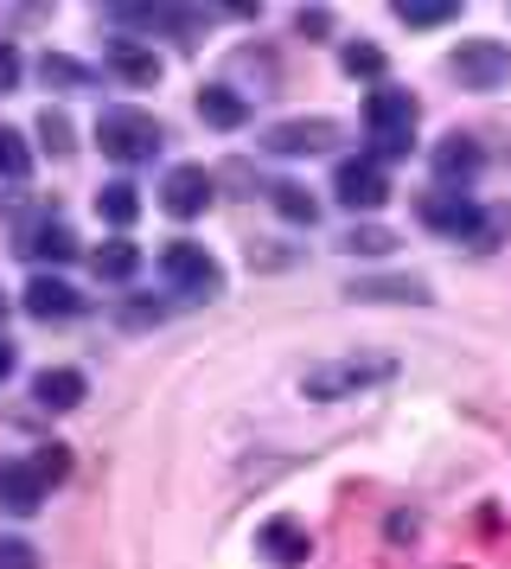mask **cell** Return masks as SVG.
I'll use <instances>...</instances> for the list:
<instances>
[{"label": "cell", "instance_id": "obj_22", "mask_svg": "<svg viewBox=\"0 0 511 569\" xmlns=\"http://www.w3.org/2000/svg\"><path fill=\"white\" fill-rule=\"evenodd\" d=\"M97 276L102 282H128V276H134V269H141V250H134V243H122V237H116V243H102L97 257Z\"/></svg>", "mask_w": 511, "mask_h": 569}, {"label": "cell", "instance_id": "obj_26", "mask_svg": "<svg viewBox=\"0 0 511 569\" xmlns=\"http://www.w3.org/2000/svg\"><path fill=\"white\" fill-rule=\"evenodd\" d=\"M39 141L51 154H71V116L64 109H39Z\"/></svg>", "mask_w": 511, "mask_h": 569}, {"label": "cell", "instance_id": "obj_4", "mask_svg": "<svg viewBox=\"0 0 511 569\" xmlns=\"http://www.w3.org/2000/svg\"><path fill=\"white\" fill-rule=\"evenodd\" d=\"M160 276H167L179 295H192V301L224 295V269H218V262H211V250H204V243H192V237H173V243L160 250Z\"/></svg>", "mask_w": 511, "mask_h": 569}, {"label": "cell", "instance_id": "obj_1", "mask_svg": "<svg viewBox=\"0 0 511 569\" xmlns=\"http://www.w3.org/2000/svg\"><path fill=\"white\" fill-rule=\"evenodd\" d=\"M160 141H167V129L153 122L148 109H134V103H116V109H102L97 116V148L116 167H141V160L160 154Z\"/></svg>", "mask_w": 511, "mask_h": 569}, {"label": "cell", "instance_id": "obj_11", "mask_svg": "<svg viewBox=\"0 0 511 569\" xmlns=\"http://www.w3.org/2000/svg\"><path fill=\"white\" fill-rule=\"evenodd\" d=\"M39 499H46V480L32 473V461H0V512L32 518Z\"/></svg>", "mask_w": 511, "mask_h": 569}, {"label": "cell", "instance_id": "obj_32", "mask_svg": "<svg viewBox=\"0 0 511 569\" xmlns=\"http://www.w3.org/2000/svg\"><path fill=\"white\" fill-rule=\"evenodd\" d=\"M7 378H13V346L0 339V385H7Z\"/></svg>", "mask_w": 511, "mask_h": 569}, {"label": "cell", "instance_id": "obj_2", "mask_svg": "<svg viewBox=\"0 0 511 569\" xmlns=\"http://www.w3.org/2000/svg\"><path fill=\"white\" fill-rule=\"evenodd\" d=\"M415 218L441 237H460V243H473V250H492V237H499V211H480L467 192H422L415 199Z\"/></svg>", "mask_w": 511, "mask_h": 569}, {"label": "cell", "instance_id": "obj_20", "mask_svg": "<svg viewBox=\"0 0 511 569\" xmlns=\"http://www.w3.org/2000/svg\"><path fill=\"white\" fill-rule=\"evenodd\" d=\"M269 206L288 218V224H313L320 218V199L307 192V186H294V180H281V186H269Z\"/></svg>", "mask_w": 511, "mask_h": 569}, {"label": "cell", "instance_id": "obj_10", "mask_svg": "<svg viewBox=\"0 0 511 569\" xmlns=\"http://www.w3.org/2000/svg\"><path fill=\"white\" fill-rule=\"evenodd\" d=\"M255 550H262V557H269L275 569H301V563H307V550H313V538H307L301 518H269V525L255 531Z\"/></svg>", "mask_w": 511, "mask_h": 569}, {"label": "cell", "instance_id": "obj_17", "mask_svg": "<svg viewBox=\"0 0 511 569\" xmlns=\"http://www.w3.org/2000/svg\"><path fill=\"white\" fill-rule=\"evenodd\" d=\"M345 295L352 301H429V282H415V276H364Z\"/></svg>", "mask_w": 511, "mask_h": 569}, {"label": "cell", "instance_id": "obj_25", "mask_svg": "<svg viewBox=\"0 0 511 569\" xmlns=\"http://www.w3.org/2000/svg\"><path fill=\"white\" fill-rule=\"evenodd\" d=\"M339 243H345L352 257H390V250H397V237L383 231V224H352V231L339 237Z\"/></svg>", "mask_w": 511, "mask_h": 569}, {"label": "cell", "instance_id": "obj_33", "mask_svg": "<svg viewBox=\"0 0 511 569\" xmlns=\"http://www.w3.org/2000/svg\"><path fill=\"white\" fill-rule=\"evenodd\" d=\"M0 313H7V295H0Z\"/></svg>", "mask_w": 511, "mask_h": 569}, {"label": "cell", "instance_id": "obj_15", "mask_svg": "<svg viewBox=\"0 0 511 569\" xmlns=\"http://www.w3.org/2000/svg\"><path fill=\"white\" fill-rule=\"evenodd\" d=\"M102 64H109L122 83H134V90H153V83H160V58H153L148 46H134V39H116Z\"/></svg>", "mask_w": 511, "mask_h": 569}, {"label": "cell", "instance_id": "obj_28", "mask_svg": "<svg viewBox=\"0 0 511 569\" xmlns=\"http://www.w3.org/2000/svg\"><path fill=\"white\" fill-rule=\"evenodd\" d=\"M339 64H345V78H383V52L378 46H345Z\"/></svg>", "mask_w": 511, "mask_h": 569}, {"label": "cell", "instance_id": "obj_8", "mask_svg": "<svg viewBox=\"0 0 511 569\" xmlns=\"http://www.w3.org/2000/svg\"><path fill=\"white\" fill-rule=\"evenodd\" d=\"M378 378H390V365H358V359H339V365H320V371H307V397H320V403H332V397H352V390L378 385Z\"/></svg>", "mask_w": 511, "mask_h": 569}, {"label": "cell", "instance_id": "obj_24", "mask_svg": "<svg viewBox=\"0 0 511 569\" xmlns=\"http://www.w3.org/2000/svg\"><path fill=\"white\" fill-rule=\"evenodd\" d=\"M32 173V148L20 129H0V180H26Z\"/></svg>", "mask_w": 511, "mask_h": 569}, {"label": "cell", "instance_id": "obj_19", "mask_svg": "<svg viewBox=\"0 0 511 569\" xmlns=\"http://www.w3.org/2000/svg\"><path fill=\"white\" fill-rule=\"evenodd\" d=\"M97 211H102V224H116V231H128V224L141 218V186L109 180V186L97 192Z\"/></svg>", "mask_w": 511, "mask_h": 569}, {"label": "cell", "instance_id": "obj_9", "mask_svg": "<svg viewBox=\"0 0 511 569\" xmlns=\"http://www.w3.org/2000/svg\"><path fill=\"white\" fill-rule=\"evenodd\" d=\"M160 206H167V218H199L204 206H211V173L204 167H173L167 180H160Z\"/></svg>", "mask_w": 511, "mask_h": 569}, {"label": "cell", "instance_id": "obj_16", "mask_svg": "<svg viewBox=\"0 0 511 569\" xmlns=\"http://www.w3.org/2000/svg\"><path fill=\"white\" fill-rule=\"evenodd\" d=\"M199 116L211 122V129H243V122H250V97L230 90V83H204L199 90Z\"/></svg>", "mask_w": 511, "mask_h": 569}, {"label": "cell", "instance_id": "obj_30", "mask_svg": "<svg viewBox=\"0 0 511 569\" xmlns=\"http://www.w3.org/2000/svg\"><path fill=\"white\" fill-rule=\"evenodd\" d=\"M0 569H39V550L26 538H0Z\"/></svg>", "mask_w": 511, "mask_h": 569}, {"label": "cell", "instance_id": "obj_23", "mask_svg": "<svg viewBox=\"0 0 511 569\" xmlns=\"http://www.w3.org/2000/svg\"><path fill=\"white\" fill-rule=\"evenodd\" d=\"M397 20L403 27H448V20H460L454 0H397Z\"/></svg>", "mask_w": 511, "mask_h": 569}, {"label": "cell", "instance_id": "obj_14", "mask_svg": "<svg viewBox=\"0 0 511 569\" xmlns=\"http://www.w3.org/2000/svg\"><path fill=\"white\" fill-rule=\"evenodd\" d=\"M83 371H71V365H46L39 378H32V397H39V410H77L83 403Z\"/></svg>", "mask_w": 511, "mask_h": 569}, {"label": "cell", "instance_id": "obj_31", "mask_svg": "<svg viewBox=\"0 0 511 569\" xmlns=\"http://www.w3.org/2000/svg\"><path fill=\"white\" fill-rule=\"evenodd\" d=\"M20 71H26L20 46H7V39H0V97H7V90H13V83H20Z\"/></svg>", "mask_w": 511, "mask_h": 569}, {"label": "cell", "instance_id": "obj_7", "mask_svg": "<svg viewBox=\"0 0 511 569\" xmlns=\"http://www.w3.org/2000/svg\"><path fill=\"white\" fill-rule=\"evenodd\" d=\"M332 141H339L332 116H294V122H275V129L262 134L269 154H327Z\"/></svg>", "mask_w": 511, "mask_h": 569}, {"label": "cell", "instance_id": "obj_12", "mask_svg": "<svg viewBox=\"0 0 511 569\" xmlns=\"http://www.w3.org/2000/svg\"><path fill=\"white\" fill-rule=\"evenodd\" d=\"M20 308L32 313V320H64V313L83 308V295H77L71 282H58V276H32L20 295Z\"/></svg>", "mask_w": 511, "mask_h": 569}, {"label": "cell", "instance_id": "obj_21", "mask_svg": "<svg viewBox=\"0 0 511 569\" xmlns=\"http://www.w3.org/2000/svg\"><path fill=\"white\" fill-rule=\"evenodd\" d=\"M39 78H46L51 90H90V83H97V71H90V64H77V58H64V52H46Z\"/></svg>", "mask_w": 511, "mask_h": 569}, {"label": "cell", "instance_id": "obj_3", "mask_svg": "<svg viewBox=\"0 0 511 569\" xmlns=\"http://www.w3.org/2000/svg\"><path fill=\"white\" fill-rule=\"evenodd\" d=\"M415 122H422V103L409 90H371L364 97V129L378 141V160H403L409 141H415Z\"/></svg>", "mask_w": 511, "mask_h": 569}, {"label": "cell", "instance_id": "obj_5", "mask_svg": "<svg viewBox=\"0 0 511 569\" xmlns=\"http://www.w3.org/2000/svg\"><path fill=\"white\" fill-rule=\"evenodd\" d=\"M448 71L460 78V90H505L511 83V46L505 39H460L448 52Z\"/></svg>", "mask_w": 511, "mask_h": 569}, {"label": "cell", "instance_id": "obj_18", "mask_svg": "<svg viewBox=\"0 0 511 569\" xmlns=\"http://www.w3.org/2000/svg\"><path fill=\"white\" fill-rule=\"evenodd\" d=\"M32 262H71L77 257V237H71V224H58V218H46L39 231H26V243H20Z\"/></svg>", "mask_w": 511, "mask_h": 569}, {"label": "cell", "instance_id": "obj_29", "mask_svg": "<svg viewBox=\"0 0 511 569\" xmlns=\"http://www.w3.org/2000/svg\"><path fill=\"white\" fill-rule=\"evenodd\" d=\"M294 32L313 46V39H327V32H332V13H327V7H301V13H294Z\"/></svg>", "mask_w": 511, "mask_h": 569}, {"label": "cell", "instance_id": "obj_27", "mask_svg": "<svg viewBox=\"0 0 511 569\" xmlns=\"http://www.w3.org/2000/svg\"><path fill=\"white\" fill-rule=\"evenodd\" d=\"M32 473H39V480H46V487H58V480H64V473H71V455H64V441H46V448H39V455H32Z\"/></svg>", "mask_w": 511, "mask_h": 569}, {"label": "cell", "instance_id": "obj_6", "mask_svg": "<svg viewBox=\"0 0 511 569\" xmlns=\"http://www.w3.org/2000/svg\"><path fill=\"white\" fill-rule=\"evenodd\" d=\"M332 199L345 211H378L390 199V173H383L378 154H358V160H339V173H332Z\"/></svg>", "mask_w": 511, "mask_h": 569}, {"label": "cell", "instance_id": "obj_13", "mask_svg": "<svg viewBox=\"0 0 511 569\" xmlns=\"http://www.w3.org/2000/svg\"><path fill=\"white\" fill-rule=\"evenodd\" d=\"M480 167H485V154H480V141H473V134H448V141L434 148V180H441V186H454V180L467 186Z\"/></svg>", "mask_w": 511, "mask_h": 569}]
</instances>
